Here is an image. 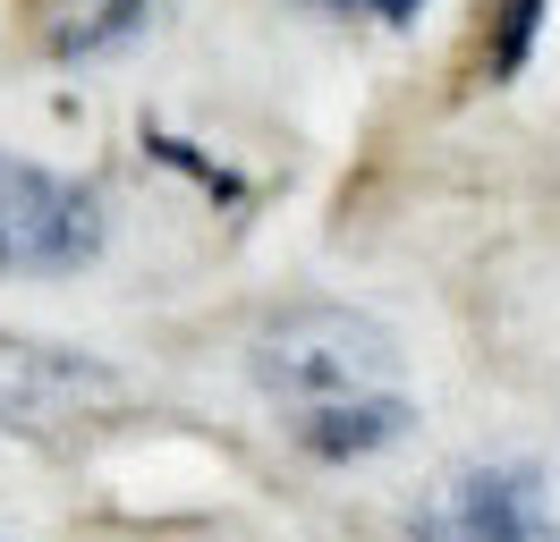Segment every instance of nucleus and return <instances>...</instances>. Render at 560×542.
Listing matches in <instances>:
<instances>
[{"label":"nucleus","mask_w":560,"mask_h":542,"mask_svg":"<svg viewBox=\"0 0 560 542\" xmlns=\"http://www.w3.org/2000/svg\"><path fill=\"white\" fill-rule=\"evenodd\" d=\"M144 17L153 0H43V43L60 60H94V51H119Z\"/></svg>","instance_id":"5"},{"label":"nucleus","mask_w":560,"mask_h":542,"mask_svg":"<svg viewBox=\"0 0 560 542\" xmlns=\"http://www.w3.org/2000/svg\"><path fill=\"white\" fill-rule=\"evenodd\" d=\"M255 390L315 458H374L417 424L399 339L357 305H289L255 331Z\"/></svg>","instance_id":"1"},{"label":"nucleus","mask_w":560,"mask_h":542,"mask_svg":"<svg viewBox=\"0 0 560 542\" xmlns=\"http://www.w3.org/2000/svg\"><path fill=\"white\" fill-rule=\"evenodd\" d=\"M408 542H560V467L526 449L458 458L408 500Z\"/></svg>","instance_id":"2"},{"label":"nucleus","mask_w":560,"mask_h":542,"mask_svg":"<svg viewBox=\"0 0 560 542\" xmlns=\"http://www.w3.org/2000/svg\"><path fill=\"white\" fill-rule=\"evenodd\" d=\"M103 246V203L77 178L0 153V271H69Z\"/></svg>","instance_id":"3"},{"label":"nucleus","mask_w":560,"mask_h":542,"mask_svg":"<svg viewBox=\"0 0 560 542\" xmlns=\"http://www.w3.org/2000/svg\"><path fill=\"white\" fill-rule=\"evenodd\" d=\"M119 406V373L77 356V347H43V339H0V424L18 433H60Z\"/></svg>","instance_id":"4"},{"label":"nucleus","mask_w":560,"mask_h":542,"mask_svg":"<svg viewBox=\"0 0 560 542\" xmlns=\"http://www.w3.org/2000/svg\"><path fill=\"white\" fill-rule=\"evenodd\" d=\"M331 9H374V17H417V0H331Z\"/></svg>","instance_id":"6"}]
</instances>
